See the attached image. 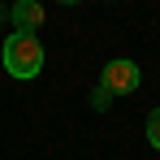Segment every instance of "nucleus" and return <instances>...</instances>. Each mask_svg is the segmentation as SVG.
I'll list each match as a JSON object with an SVG mask.
<instances>
[{
	"label": "nucleus",
	"mask_w": 160,
	"mask_h": 160,
	"mask_svg": "<svg viewBox=\"0 0 160 160\" xmlns=\"http://www.w3.org/2000/svg\"><path fill=\"white\" fill-rule=\"evenodd\" d=\"M0 61H4V69L13 78L30 82V78H39V69H43V43L35 35H26V30H13L0 43Z\"/></svg>",
	"instance_id": "f257e3e1"
},
{
	"label": "nucleus",
	"mask_w": 160,
	"mask_h": 160,
	"mask_svg": "<svg viewBox=\"0 0 160 160\" xmlns=\"http://www.w3.org/2000/svg\"><path fill=\"white\" fill-rule=\"evenodd\" d=\"M138 82H143V74L134 61H108L104 74H100V91L104 95H130V91H138Z\"/></svg>",
	"instance_id": "f03ea898"
},
{
	"label": "nucleus",
	"mask_w": 160,
	"mask_h": 160,
	"mask_svg": "<svg viewBox=\"0 0 160 160\" xmlns=\"http://www.w3.org/2000/svg\"><path fill=\"white\" fill-rule=\"evenodd\" d=\"M9 18H13V26L35 35V26H43V4L39 0H18L13 9H9Z\"/></svg>",
	"instance_id": "7ed1b4c3"
},
{
	"label": "nucleus",
	"mask_w": 160,
	"mask_h": 160,
	"mask_svg": "<svg viewBox=\"0 0 160 160\" xmlns=\"http://www.w3.org/2000/svg\"><path fill=\"white\" fill-rule=\"evenodd\" d=\"M147 143L160 152V108H152V112H147Z\"/></svg>",
	"instance_id": "20e7f679"
},
{
	"label": "nucleus",
	"mask_w": 160,
	"mask_h": 160,
	"mask_svg": "<svg viewBox=\"0 0 160 160\" xmlns=\"http://www.w3.org/2000/svg\"><path fill=\"white\" fill-rule=\"evenodd\" d=\"M0 22H9V9H4V4H0Z\"/></svg>",
	"instance_id": "39448f33"
},
{
	"label": "nucleus",
	"mask_w": 160,
	"mask_h": 160,
	"mask_svg": "<svg viewBox=\"0 0 160 160\" xmlns=\"http://www.w3.org/2000/svg\"><path fill=\"white\" fill-rule=\"evenodd\" d=\"M61 4H82V0H61Z\"/></svg>",
	"instance_id": "423d86ee"
}]
</instances>
